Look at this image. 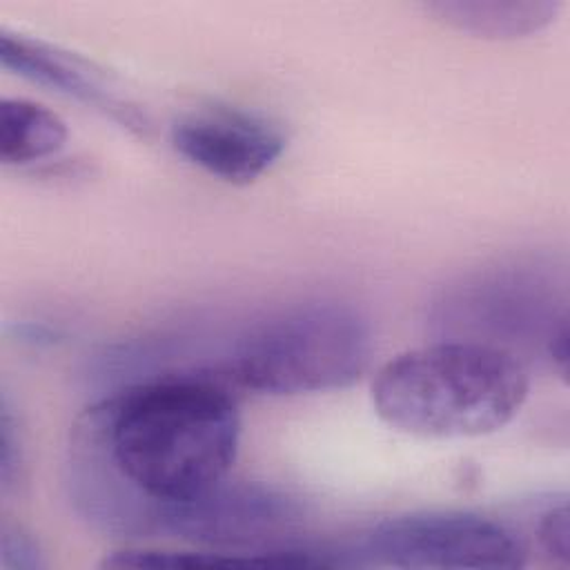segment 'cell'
<instances>
[{"mask_svg":"<svg viewBox=\"0 0 570 570\" xmlns=\"http://www.w3.org/2000/svg\"><path fill=\"white\" fill-rule=\"evenodd\" d=\"M443 22L479 38H519L546 27L552 2H436L430 7Z\"/></svg>","mask_w":570,"mask_h":570,"instance_id":"obj_9","label":"cell"},{"mask_svg":"<svg viewBox=\"0 0 570 570\" xmlns=\"http://www.w3.org/2000/svg\"><path fill=\"white\" fill-rule=\"evenodd\" d=\"M338 548L347 568L405 570H517L528 554L521 537L505 523L456 510L390 517Z\"/></svg>","mask_w":570,"mask_h":570,"instance_id":"obj_4","label":"cell"},{"mask_svg":"<svg viewBox=\"0 0 570 570\" xmlns=\"http://www.w3.org/2000/svg\"><path fill=\"white\" fill-rule=\"evenodd\" d=\"M171 145L191 165L232 185H249L285 151L287 136L272 118L232 107H198L171 125Z\"/></svg>","mask_w":570,"mask_h":570,"instance_id":"obj_6","label":"cell"},{"mask_svg":"<svg viewBox=\"0 0 570 570\" xmlns=\"http://www.w3.org/2000/svg\"><path fill=\"white\" fill-rule=\"evenodd\" d=\"M372 350V325L358 307L301 303L247 330L220 374L229 385L256 394H314L358 381Z\"/></svg>","mask_w":570,"mask_h":570,"instance_id":"obj_3","label":"cell"},{"mask_svg":"<svg viewBox=\"0 0 570 570\" xmlns=\"http://www.w3.org/2000/svg\"><path fill=\"white\" fill-rule=\"evenodd\" d=\"M105 568H200V566H245L236 557L207 550H116L102 559Z\"/></svg>","mask_w":570,"mask_h":570,"instance_id":"obj_10","label":"cell"},{"mask_svg":"<svg viewBox=\"0 0 570 570\" xmlns=\"http://www.w3.org/2000/svg\"><path fill=\"white\" fill-rule=\"evenodd\" d=\"M301 523L303 505L289 492L225 476L207 492L169 510L163 537L236 557L245 566H265L263 557L269 550L296 541Z\"/></svg>","mask_w":570,"mask_h":570,"instance_id":"obj_5","label":"cell"},{"mask_svg":"<svg viewBox=\"0 0 570 570\" xmlns=\"http://www.w3.org/2000/svg\"><path fill=\"white\" fill-rule=\"evenodd\" d=\"M240 412L223 374H178L80 412L65 485L78 517L109 537H156L169 510L207 492L238 454Z\"/></svg>","mask_w":570,"mask_h":570,"instance_id":"obj_1","label":"cell"},{"mask_svg":"<svg viewBox=\"0 0 570 570\" xmlns=\"http://www.w3.org/2000/svg\"><path fill=\"white\" fill-rule=\"evenodd\" d=\"M537 541L543 554L557 559L563 568L568 566V505L561 501L559 505L548 508L541 514L537 528Z\"/></svg>","mask_w":570,"mask_h":570,"instance_id":"obj_12","label":"cell"},{"mask_svg":"<svg viewBox=\"0 0 570 570\" xmlns=\"http://www.w3.org/2000/svg\"><path fill=\"white\" fill-rule=\"evenodd\" d=\"M2 454H0V479H2V494H9L22 479V448L16 430V421L11 416L7 399L2 401Z\"/></svg>","mask_w":570,"mask_h":570,"instance_id":"obj_13","label":"cell"},{"mask_svg":"<svg viewBox=\"0 0 570 570\" xmlns=\"http://www.w3.org/2000/svg\"><path fill=\"white\" fill-rule=\"evenodd\" d=\"M528 387V370L517 354L459 338L387 361L372 381V403L399 432L468 439L508 425L525 403Z\"/></svg>","mask_w":570,"mask_h":570,"instance_id":"obj_2","label":"cell"},{"mask_svg":"<svg viewBox=\"0 0 570 570\" xmlns=\"http://www.w3.org/2000/svg\"><path fill=\"white\" fill-rule=\"evenodd\" d=\"M0 60L4 69L16 71L31 82L78 98L85 105L100 109L134 134L142 136L149 129L145 114L131 100L122 98L116 87L100 76L98 69L73 53L42 45L38 40L33 42L20 36L2 33Z\"/></svg>","mask_w":570,"mask_h":570,"instance_id":"obj_7","label":"cell"},{"mask_svg":"<svg viewBox=\"0 0 570 570\" xmlns=\"http://www.w3.org/2000/svg\"><path fill=\"white\" fill-rule=\"evenodd\" d=\"M67 140L65 120L27 98H4L0 102V163L29 165L49 158Z\"/></svg>","mask_w":570,"mask_h":570,"instance_id":"obj_8","label":"cell"},{"mask_svg":"<svg viewBox=\"0 0 570 570\" xmlns=\"http://www.w3.org/2000/svg\"><path fill=\"white\" fill-rule=\"evenodd\" d=\"M0 557L2 566L13 570H38L47 566L38 541L24 528L9 521L2 523Z\"/></svg>","mask_w":570,"mask_h":570,"instance_id":"obj_11","label":"cell"}]
</instances>
